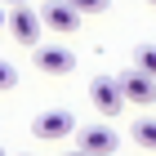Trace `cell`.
I'll return each mask as SVG.
<instances>
[{
	"label": "cell",
	"mask_w": 156,
	"mask_h": 156,
	"mask_svg": "<svg viewBox=\"0 0 156 156\" xmlns=\"http://www.w3.org/2000/svg\"><path fill=\"white\" fill-rule=\"evenodd\" d=\"M31 134L45 138V143L72 138V134H76V116H72V112H62V107H49V112H40V116L31 120Z\"/></svg>",
	"instance_id": "1"
},
{
	"label": "cell",
	"mask_w": 156,
	"mask_h": 156,
	"mask_svg": "<svg viewBox=\"0 0 156 156\" xmlns=\"http://www.w3.org/2000/svg\"><path fill=\"white\" fill-rule=\"evenodd\" d=\"M5 23H9V31H13V40H18V45H31V49L40 45L45 23H40V13L31 9V5H13V13L5 18Z\"/></svg>",
	"instance_id": "2"
},
{
	"label": "cell",
	"mask_w": 156,
	"mask_h": 156,
	"mask_svg": "<svg viewBox=\"0 0 156 156\" xmlns=\"http://www.w3.org/2000/svg\"><path fill=\"white\" fill-rule=\"evenodd\" d=\"M40 23L49 31H76L80 27V9H76L72 0H45L40 5Z\"/></svg>",
	"instance_id": "3"
},
{
	"label": "cell",
	"mask_w": 156,
	"mask_h": 156,
	"mask_svg": "<svg viewBox=\"0 0 156 156\" xmlns=\"http://www.w3.org/2000/svg\"><path fill=\"white\" fill-rule=\"evenodd\" d=\"M120 80V94H125V103H138V107H147V103H156V80L147 72H125V76H116Z\"/></svg>",
	"instance_id": "4"
},
{
	"label": "cell",
	"mask_w": 156,
	"mask_h": 156,
	"mask_svg": "<svg viewBox=\"0 0 156 156\" xmlns=\"http://www.w3.org/2000/svg\"><path fill=\"white\" fill-rule=\"evenodd\" d=\"M89 98H94V107L103 112V116H116V112L125 107V94H120L116 76H98V80L89 85Z\"/></svg>",
	"instance_id": "5"
},
{
	"label": "cell",
	"mask_w": 156,
	"mask_h": 156,
	"mask_svg": "<svg viewBox=\"0 0 156 156\" xmlns=\"http://www.w3.org/2000/svg\"><path fill=\"white\" fill-rule=\"evenodd\" d=\"M36 67L49 72V76H67L76 67V58H72V49H62V45H36Z\"/></svg>",
	"instance_id": "6"
},
{
	"label": "cell",
	"mask_w": 156,
	"mask_h": 156,
	"mask_svg": "<svg viewBox=\"0 0 156 156\" xmlns=\"http://www.w3.org/2000/svg\"><path fill=\"white\" fill-rule=\"evenodd\" d=\"M76 147L85 156H116V134L107 125H89V129H80V143Z\"/></svg>",
	"instance_id": "7"
},
{
	"label": "cell",
	"mask_w": 156,
	"mask_h": 156,
	"mask_svg": "<svg viewBox=\"0 0 156 156\" xmlns=\"http://www.w3.org/2000/svg\"><path fill=\"white\" fill-rule=\"evenodd\" d=\"M134 143L156 152V120H134Z\"/></svg>",
	"instance_id": "8"
},
{
	"label": "cell",
	"mask_w": 156,
	"mask_h": 156,
	"mask_svg": "<svg viewBox=\"0 0 156 156\" xmlns=\"http://www.w3.org/2000/svg\"><path fill=\"white\" fill-rule=\"evenodd\" d=\"M134 67L156 80V45H138V49H134Z\"/></svg>",
	"instance_id": "9"
},
{
	"label": "cell",
	"mask_w": 156,
	"mask_h": 156,
	"mask_svg": "<svg viewBox=\"0 0 156 156\" xmlns=\"http://www.w3.org/2000/svg\"><path fill=\"white\" fill-rule=\"evenodd\" d=\"M13 85H18V67H9V62L0 58V94H5V89H13Z\"/></svg>",
	"instance_id": "10"
},
{
	"label": "cell",
	"mask_w": 156,
	"mask_h": 156,
	"mask_svg": "<svg viewBox=\"0 0 156 156\" xmlns=\"http://www.w3.org/2000/svg\"><path fill=\"white\" fill-rule=\"evenodd\" d=\"M72 5H76L80 13H103V9L112 5V0H72Z\"/></svg>",
	"instance_id": "11"
},
{
	"label": "cell",
	"mask_w": 156,
	"mask_h": 156,
	"mask_svg": "<svg viewBox=\"0 0 156 156\" xmlns=\"http://www.w3.org/2000/svg\"><path fill=\"white\" fill-rule=\"evenodd\" d=\"M5 5H31V0H5Z\"/></svg>",
	"instance_id": "12"
},
{
	"label": "cell",
	"mask_w": 156,
	"mask_h": 156,
	"mask_svg": "<svg viewBox=\"0 0 156 156\" xmlns=\"http://www.w3.org/2000/svg\"><path fill=\"white\" fill-rule=\"evenodd\" d=\"M67 156H85V152H80V147H76V152H67Z\"/></svg>",
	"instance_id": "13"
},
{
	"label": "cell",
	"mask_w": 156,
	"mask_h": 156,
	"mask_svg": "<svg viewBox=\"0 0 156 156\" xmlns=\"http://www.w3.org/2000/svg\"><path fill=\"white\" fill-rule=\"evenodd\" d=\"M0 27H5V13H0Z\"/></svg>",
	"instance_id": "14"
},
{
	"label": "cell",
	"mask_w": 156,
	"mask_h": 156,
	"mask_svg": "<svg viewBox=\"0 0 156 156\" xmlns=\"http://www.w3.org/2000/svg\"><path fill=\"white\" fill-rule=\"evenodd\" d=\"M0 156H5V147H0Z\"/></svg>",
	"instance_id": "15"
},
{
	"label": "cell",
	"mask_w": 156,
	"mask_h": 156,
	"mask_svg": "<svg viewBox=\"0 0 156 156\" xmlns=\"http://www.w3.org/2000/svg\"><path fill=\"white\" fill-rule=\"evenodd\" d=\"M152 5H156V0H152Z\"/></svg>",
	"instance_id": "16"
}]
</instances>
